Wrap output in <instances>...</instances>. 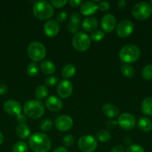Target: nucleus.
Segmentation results:
<instances>
[{
	"mask_svg": "<svg viewBox=\"0 0 152 152\" xmlns=\"http://www.w3.org/2000/svg\"><path fill=\"white\" fill-rule=\"evenodd\" d=\"M46 108L51 111L57 112L62 109L63 102L61 99L55 96H51L46 101Z\"/></svg>",
	"mask_w": 152,
	"mask_h": 152,
	"instance_id": "nucleus-17",
	"label": "nucleus"
},
{
	"mask_svg": "<svg viewBox=\"0 0 152 152\" xmlns=\"http://www.w3.org/2000/svg\"><path fill=\"white\" fill-rule=\"evenodd\" d=\"M121 72L124 77L127 78H131L135 74V70L129 64H125L121 68Z\"/></svg>",
	"mask_w": 152,
	"mask_h": 152,
	"instance_id": "nucleus-26",
	"label": "nucleus"
},
{
	"mask_svg": "<svg viewBox=\"0 0 152 152\" xmlns=\"http://www.w3.org/2000/svg\"><path fill=\"white\" fill-rule=\"evenodd\" d=\"M134 29V23L128 19H125L119 22L116 27V34L121 38H126L132 34Z\"/></svg>",
	"mask_w": 152,
	"mask_h": 152,
	"instance_id": "nucleus-9",
	"label": "nucleus"
},
{
	"mask_svg": "<svg viewBox=\"0 0 152 152\" xmlns=\"http://www.w3.org/2000/svg\"><path fill=\"white\" fill-rule=\"evenodd\" d=\"M67 17H68V15L66 13L65 11H61V13H59L57 16V22H64L66 20Z\"/></svg>",
	"mask_w": 152,
	"mask_h": 152,
	"instance_id": "nucleus-39",
	"label": "nucleus"
},
{
	"mask_svg": "<svg viewBox=\"0 0 152 152\" xmlns=\"http://www.w3.org/2000/svg\"><path fill=\"white\" fill-rule=\"evenodd\" d=\"M73 120L68 115H61L55 120V125L56 129L60 132H66L73 126Z\"/></svg>",
	"mask_w": 152,
	"mask_h": 152,
	"instance_id": "nucleus-11",
	"label": "nucleus"
},
{
	"mask_svg": "<svg viewBox=\"0 0 152 152\" xmlns=\"http://www.w3.org/2000/svg\"><path fill=\"white\" fill-rule=\"evenodd\" d=\"M140 50L134 45H126L123 46L119 51V58L121 61L125 63L135 62L140 57Z\"/></svg>",
	"mask_w": 152,
	"mask_h": 152,
	"instance_id": "nucleus-4",
	"label": "nucleus"
},
{
	"mask_svg": "<svg viewBox=\"0 0 152 152\" xmlns=\"http://www.w3.org/2000/svg\"><path fill=\"white\" fill-rule=\"evenodd\" d=\"M127 5V1L125 0H122V1H119L118 2V7L119 8H125Z\"/></svg>",
	"mask_w": 152,
	"mask_h": 152,
	"instance_id": "nucleus-45",
	"label": "nucleus"
},
{
	"mask_svg": "<svg viewBox=\"0 0 152 152\" xmlns=\"http://www.w3.org/2000/svg\"><path fill=\"white\" fill-rule=\"evenodd\" d=\"M68 1L67 0H52L51 4L56 8H61L65 6L68 3Z\"/></svg>",
	"mask_w": 152,
	"mask_h": 152,
	"instance_id": "nucleus-36",
	"label": "nucleus"
},
{
	"mask_svg": "<svg viewBox=\"0 0 152 152\" xmlns=\"http://www.w3.org/2000/svg\"><path fill=\"white\" fill-rule=\"evenodd\" d=\"M75 137L72 134H68L63 140V143L66 147H70L74 144Z\"/></svg>",
	"mask_w": 152,
	"mask_h": 152,
	"instance_id": "nucleus-34",
	"label": "nucleus"
},
{
	"mask_svg": "<svg viewBox=\"0 0 152 152\" xmlns=\"http://www.w3.org/2000/svg\"><path fill=\"white\" fill-rule=\"evenodd\" d=\"M131 13L135 19L145 20L152 15V6L145 1H140L133 6Z\"/></svg>",
	"mask_w": 152,
	"mask_h": 152,
	"instance_id": "nucleus-5",
	"label": "nucleus"
},
{
	"mask_svg": "<svg viewBox=\"0 0 152 152\" xmlns=\"http://www.w3.org/2000/svg\"><path fill=\"white\" fill-rule=\"evenodd\" d=\"M98 9L101 11H107L110 9V4L108 1H100L99 4H98Z\"/></svg>",
	"mask_w": 152,
	"mask_h": 152,
	"instance_id": "nucleus-38",
	"label": "nucleus"
},
{
	"mask_svg": "<svg viewBox=\"0 0 152 152\" xmlns=\"http://www.w3.org/2000/svg\"><path fill=\"white\" fill-rule=\"evenodd\" d=\"M27 53L31 60L34 62H40L46 57V49L42 43L39 42H33L28 46Z\"/></svg>",
	"mask_w": 152,
	"mask_h": 152,
	"instance_id": "nucleus-6",
	"label": "nucleus"
},
{
	"mask_svg": "<svg viewBox=\"0 0 152 152\" xmlns=\"http://www.w3.org/2000/svg\"><path fill=\"white\" fill-rule=\"evenodd\" d=\"M39 72V67L37 63L35 62H31L27 66L26 73L29 77H34L38 74Z\"/></svg>",
	"mask_w": 152,
	"mask_h": 152,
	"instance_id": "nucleus-28",
	"label": "nucleus"
},
{
	"mask_svg": "<svg viewBox=\"0 0 152 152\" xmlns=\"http://www.w3.org/2000/svg\"><path fill=\"white\" fill-rule=\"evenodd\" d=\"M40 69H41L42 72L47 75H50L55 73V70H56V67L55 65L52 62L49 60L43 61L40 64Z\"/></svg>",
	"mask_w": 152,
	"mask_h": 152,
	"instance_id": "nucleus-21",
	"label": "nucleus"
},
{
	"mask_svg": "<svg viewBox=\"0 0 152 152\" xmlns=\"http://www.w3.org/2000/svg\"><path fill=\"white\" fill-rule=\"evenodd\" d=\"M98 20L95 17L85 18L82 22V28L86 32H93L98 28Z\"/></svg>",
	"mask_w": 152,
	"mask_h": 152,
	"instance_id": "nucleus-19",
	"label": "nucleus"
},
{
	"mask_svg": "<svg viewBox=\"0 0 152 152\" xmlns=\"http://www.w3.org/2000/svg\"><path fill=\"white\" fill-rule=\"evenodd\" d=\"M7 92V87L4 84L0 83V95L6 94Z\"/></svg>",
	"mask_w": 152,
	"mask_h": 152,
	"instance_id": "nucleus-44",
	"label": "nucleus"
},
{
	"mask_svg": "<svg viewBox=\"0 0 152 152\" xmlns=\"http://www.w3.org/2000/svg\"><path fill=\"white\" fill-rule=\"evenodd\" d=\"M59 80L55 76H50L45 80V84L48 86H54L58 83Z\"/></svg>",
	"mask_w": 152,
	"mask_h": 152,
	"instance_id": "nucleus-35",
	"label": "nucleus"
},
{
	"mask_svg": "<svg viewBox=\"0 0 152 152\" xmlns=\"http://www.w3.org/2000/svg\"><path fill=\"white\" fill-rule=\"evenodd\" d=\"M151 6H152V1H151Z\"/></svg>",
	"mask_w": 152,
	"mask_h": 152,
	"instance_id": "nucleus-49",
	"label": "nucleus"
},
{
	"mask_svg": "<svg viewBox=\"0 0 152 152\" xmlns=\"http://www.w3.org/2000/svg\"><path fill=\"white\" fill-rule=\"evenodd\" d=\"M102 111L105 116L109 118H115L119 114V110L115 105L113 104H104L102 107Z\"/></svg>",
	"mask_w": 152,
	"mask_h": 152,
	"instance_id": "nucleus-20",
	"label": "nucleus"
},
{
	"mask_svg": "<svg viewBox=\"0 0 152 152\" xmlns=\"http://www.w3.org/2000/svg\"><path fill=\"white\" fill-rule=\"evenodd\" d=\"M52 121L49 118L44 119L41 121V123H40V128L42 131L43 132H49L51 130V129L52 128Z\"/></svg>",
	"mask_w": 152,
	"mask_h": 152,
	"instance_id": "nucleus-32",
	"label": "nucleus"
},
{
	"mask_svg": "<svg viewBox=\"0 0 152 152\" xmlns=\"http://www.w3.org/2000/svg\"><path fill=\"white\" fill-rule=\"evenodd\" d=\"M126 152H145V150L141 145H131L127 148Z\"/></svg>",
	"mask_w": 152,
	"mask_h": 152,
	"instance_id": "nucleus-37",
	"label": "nucleus"
},
{
	"mask_svg": "<svg viewBox=\"0 0 152 152\" xmlns=\"http://www.w3.org/2000/svg\"><path fill=\"white\" fill-rule=\"evenodd\" d=\"M124 142H125V143L127 144V145H131V142H132V140L130 137H125V139H124Z\"/></svg>",
	"mask_w": 152,
	"mask_h": 152,
	"instance_id": "nucleus-47",
	"label": "nucleus"
},
{
	"mask_svg": "<svg viewBox=\"0 0 152 152\" xmlns=\"http://www.w3.org/2000/svg\"><path fill=\"white\" fill-rule=\"evenodd\" d=\"M96 137L97 139H98V140L101 141V142H105L110 140V138H111V134H110V132H107V131L101 130L98 132H97Z\"/></svg>",
	"mask_w": 152,
	"mask_h": 152,
	"instance_id": "nucleus-30",
	"label": "nucleus"
},
{
	"mask_svg": "<svg viewBox=\"0 0 152 152\" xmlns=\"http://www.w3.org/2000/svg\"><path fill=\"white\" fill-rule=\"evenodd\" d=\"M119 126L125 131H130L134 129L136 126L135 117L131 114L124 113L119 117L117 121Z\"/></svg>",
	"mask_w": 152,
	"mask_h": 152,
	"instance_id": "nucleus-10",
	"label": "nucleus"
},
{
	"mask_svg": "<svg viewBox=\"0 0 152 152\" xmlns=\"http://www.w3.org/2000/svg\"><path fill=\"white\" fill-rule=\"evenodd\" d=\"M79 149L82 152H93L96 148L97 140L92 135H84L78 140Z\"/></svg>",
	"mask_w": 152,
	"mask_h": 152,
	"instance_id": "nucleus-8",
	"label": "nucleus"
},
{
	"mask_svg": "<svg viewBox=\"0 0 152 152\" xmlns=\"http://www.w3.org/2000/svg\"><path fill=\"white\" fill-rule=\"evenodd\" d=\"M142 111L147 116H152V98L147 97L143 99L141 104Z\"/></svg>",
	"mask_w": 152,
	"mask_h": 152,
	"instance_id": "nucleus-24",
	"label": "nucleus"
},
{
	"mask_svg": "<svg viewBox=\"0 0 152 152\" xmlns=\"http://www.w3.org/2000/svg\"><path fill=\"white\" fill-rule=\"evenodd\" d=\"M3 141H4V136H3L2 133L0 132V145L3 143Z\"/></svg>",
	"mask_w": 152,
	"mask_h": 152,
	"instance_id": "nucleus-48",
	"label": "nucleus"
},
{
	"mask_svg": "<svg viewBox=\"0 0 152 152\" xmlns=\"http://www.w3.org/2000/svg\"><path fill=\"white\" fill-rule=\"evenodd\" d=\"M138 127L144 132H149L152 130V121L148 117H140L138 120Z\"/></svg>",
	"mask_w": 152,
	"mask_h": 152,
	"instance_id": "nucleus-22",
	"label": "nucleus"
},
{
	"mask_svg": "<svg viewBox=\"0 0 152 152\" xmlns=\"http://www.w3.org/2000/svg\"><path fill=\"white\" fill-rule=\"evenodd\" d=\"M81 23V16L77 12H73L70 16V20L68 24V30L72 34H76Z\"/></svg>",
	"mask_w": 152,
	"mask_h": 152,
	"instance_id": "nucleus-16",
	"label": "nucleus"
},
{
	"mask_svg": "<svg viewBox=\"0 0 152 152\" xmlns=\"http://www.w3.org/2000/svg\"><path fill=\"white\" fill-rule=\"evenodd\" d=\"M101 26L104 33H110L116 26V17L113 14H106L101 19Z\"/></svg>",
	"mask_w": 152,
	"mask_h": 152,
	"instance_id": "nucleus-13",
	"label": "nucleus"
},
{
	"mask_svg": "<svg viewBox=\"0 0 152 152\" xmlns=\"http://www.w3.org/2000/svg\"><path fill=\"white\" fill-rule=\"evenodd\" d=\"M76 68L72 64H68L66 66L63 67L62 70V76L63 77L66 79H69L72 77L75 74Z\"/></svg>",
	"mask_w": 152,
	"mask_h": 152,
	"instance_id": "nucleus-25",
	"label": "nucleus"
},
{
	"mask_svg": "<svg viewBox=\"0 0 152 152\" xmlns=\"http://www.w3.org/2000/svg\"><path fill=\"white\" fill-rule=\"evenodd\" d=\"M98 10V4H95L94 1H84L81 4L80 7V11L84 16H92L95 14Z\"/></svg>",
	"mask_w": 152,
	"mask_h": 152,
	"instance_id": "nucleus-18",
	"label": "nucleus"
},
{
	"mask_svg": "<svg viewBox=\"0 0 152 152\" xmlns=\"http://www.w3.org/2000/svg\"><path fill=\"white\" fill-rule=\"evenodd\" d=\"M90 43V38L84 32H77L73 37L72 45L77 51H86L89 49Z\"/></svg>",
	"mask_w": 152,
	"mask_h": 152,
	"instance_id": "nucleus-7",
	"label": "nucleus"
},
{
	"mask_svg": "<svg viewBox=\"0 0 152 152\" xmlns=\"http://www.w3.org/2000/svg\"><path fill=\"white\" fill-rule=\"evenodd\" d=\"M142 76L145 80H152V64L147 65L142 71Z\"/></svg>",
	"mask_w": 152,
	"mask_h": 152,
	"instance_id": "nucleus-31",
	"label": "nucleus"
},
{
	"mask_svg": "<svg viewBox=\"0 0 152 152\" xmlns=\"http://www.w3.org/2000/svg\"><path fill=\"white\" fill-rule=\"evenodd\" d=\"M111 152H125V147L121 145H116V146H114L112 148Z\"/></svg>",
	"mask_w": 152,
	"mask_h": 152,
	"instance_id": "nucleus-42",
	"label": "nucleus"
},
{
	"mask_svg": "<svg viewBox=\"0 0 152 152\" xmlns=\"http://www.w3.org/2000/svg\"><path fill=\"white\" fill-rule=\"evenodd\" d=\"M33 13L40 20H47L54 15L53 6L46 1H37L33 7Z\"/></svg>",
	"mask_w": 152,
	"mask_h": 152,
	"instance_id": "nucleus-3",
	"label": "nucleus"
},
{
	"mask_svg": "<svg viewBox=\"0 0 152 152\" xmlns=\"http://www.w3.org/2000/svg\"><path fill=\"white\" fill-rule=\"evenodd\" d=\"M43 31L48 37H56L60 31L59 24L55 20H49L43 26Z\"/></svg>",
	"mask_w": 152,
	"mask_h": 152,
	"instance_id": "nucleus-15",
	"label": "nucleus"
},
{
	"mask_svg": "<svg viewBox=\"0 0 152 152\" xmlns=\"http://www.w3.org/2000/svg\"><path fill=\"white\" fill-rule=\"evenodd\" d=\"M118 123L116 121H114V120H109V121L107 122V127L108 129H114L116 126H117Z\"/></svg>",
	"mask_w": 152,
	"mask_h": 152,
	"instance_id": "nucleus-43",
	"label": "nucleus"
},
{
	"mask_svg": "<svg viewBox=\"0 0 152 152\" xmlns=\"http://www.w3.org/2000/svg\"><path fill=\"white\" fill-rule=\"evenodd\" d=\"M23 111L27 117L37 120L44 114L45 107L42 102L37 99H31L24 104Z\"/></svg>",
	"mask_w": 152,
	"mask_h": 152,
	"instance_id": "nucleus-2",
	"label": "nucleus"
},
{
	"mask_svg": "<svg viewBox=\"0 0 152 152\" xmlns=\"http://www.w3.org/2000/svg\"><path fill=\"white\" fill-rule=\"evenodd\" d=\"M28 145L34 152H48L51 148L52 142L45 134L36 133L29 137Z\"/></svg>",
	"mask_w": 152,
	"mask_h": 152,
	"instance_id": "nucleus-1",
	"label": "nucleus"
},
{
	"mask_svg": "<svg viewBox=\"0 0 152 152\" xmlns=\"http://www.w3.org/2000/svg\"><path fill=\"white\" fill-rule=\"evenodd\" d=\"M53 152H69V151L64 147H58V148H55Z\"/></svg>",
	"mask_w": 152,
	"mask_h": 152,
	"instance_id": "nucleus-46",
	"label": "nucleus"
},
{
	"mask_svg": "<svg viewBox=\"0 0 152 152\" xmlns=\"http://www.w3.org/2000/svg\"><path fill=\"white\" fill-rule=\"evenodd\" d=\"M16 121L19 123V124H25V122L27 121V117L25 114H19L18 116H16Z\"/></svg>",
	"mask_w": 152,
	"mask_h": 152,
	"instance_id": "nucleus-40",
	"label": "nucleus"
},
{
	"mask_svg": "<svg viewBox=\"0 0 152 152\" xmlns=\"http://www.w3.org/2000/svg\"><path fill=\"white\" fill-rule=\"evenodd\" d=\"M68 3L72 6V7H75L81 5L82 1H80V0H70V1H68Z\"/></svg>",
	"mask_w": 152,
	"mask_h": 152,
	"instance_id": "nucleus-41",
	"label": "nucleus"
},
{
	"mask_svg": "<svg viewBox=\"0 0 152 152\" xmlns=\"http://www.w3.org/2000/svg\"><path fill=\"white\" fill-rule=\"evenodd\" d=\"M28 146L27 143L22 141H19L14 144L12 148V152H28Z\"/></svg>",
	"mask_w": 152,
	"mask_h": 152,
	"instance_id": "nucleus-29",
	"label": "nucleus"
},
{
	"mask_svg": "<svg viewBox=\"0 0 152 152\" xmlns=\"http://www.w3.org/2000/svg\"><path fill=\"white\" fill-rule=\"evenodd\" d=\"M4 110L7 114L11 116H18L21 114L22 106L20 103L14 99H9L4 103Z\"/></svg>",
	"mask_w": 152,
	"mask_h": 152,
	"instance_id": "nucleus-12",
	"label": "nucleus"
},
{
	"mask_svg": "<svg viewBox=\"0 0 152 152\" xmlns=\"http://www.w3.org/2000/svg\"><path fill=\"white\" fill-rule=\"evenodd\" d=\"M104 36H105V33L104 31H101V30H96V31L92 32L90 35V39L94 42H98L103 39L104 38Z\"/></svg>",
	"mask_w": 152,
	"mask_h": 152,
	"instance_id": "nucleus-33",
	"label": "nucleus"
},
{
	"mask_svg": "<svg viewBox=\"0 0 152 152\" xmlns=\"http://www.w3.org/2000/svg\"><path fill=\"white\" fill-rule=\"evenodd\" d=\"M48 94H49V91L45 86H38L35 91V96L38 99H45L47 97Z\"/></svg>",
	"mask_w": 152,
	"mask_h": 152,
	"instance_id": "nucleus-27",
	"label": "nucleus"
},
{
	"mask_svg": "<svg viewBox=\"0 0 152 152\" xmlns=\"http://www.w3.org/2000/svg\"><path fill=\"white\" fill-rule=\"evenodd\" d=\"M73 91V86L71 82L69 80H62L61 83L58 84L57 92L60 97L61 98H67L70 96Z\"/></svg>",
	"mask_w": 152,
	"mask_h": 152,
	"instance_id": "nucleus-14",
	"label": "nucleus"
},
{
	"mask_svg": "<svg viewBox=\"0 0 152 152\" xmlns=\"http://www.w3.org/2000/svg\"><path fill=\"white\" fill-rule=\"evenodd\" d=\"M16 133L21 139H27L30 136V129L26 124H19L16 127Z\"/></svg>",
	"mask_w": 152,
	"mask_h": 152,
	"instance_id": "nucleus-23",
	"label": "nucleus"
}]
</instances>
